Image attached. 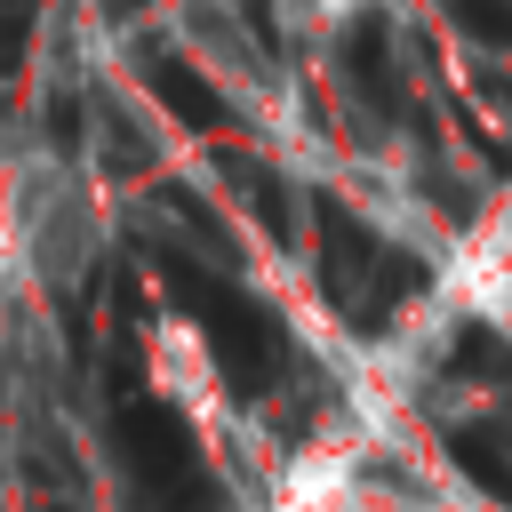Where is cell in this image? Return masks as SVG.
Returning a JSON list of instances; mask_svg holds the SVG:
<instances>
[{
  "label": "cell",
  "mask_w": 512,
  "mask_h": 512,
  "mask_svg": "<svg viewBox=\"0 0 512 512\" xmlns=\"http://www.w3.org/2000/svg\"><path fill=\"white\" fill-rule=\"evenodd\" d=\"M448 16H456L480 48H512V0H448Z\"/></svg>",
  "instance_id": "obj_5"
},
{
  "label": "cell",
  "mask_w": 512,
  "mask_h": 512,
  "mask_svg": "<svg viewBox=\"0 0 512 512\" xmlns=\"http://www.w3.org/2000/svg\"><path fill=\"white\" fill-rule=\"evenodd\" d=\"M480 96H488V104L512 120V72H480Z\"/></svg>",
  "instance_id": "obj_6"
},
{
  "label": "cell",
  "mask_w": 512,
  "mask_h": 512,
  "mask_svg": "<svg viewBox=\"0 0 512 512\" xmlns=\"http://www.w3.org/2000/svg\"><path fill=\"white\" fill-rule=\"evenodd\" d=\"M0 232L40 288H72L96 256V208H88V184L72 176V160H24L0 192Z\"/></svg>",
  "instance_id": "obj_1"
},
{
  "label": "cell",
  "mask_w": 512,
  "mask_h": 512,
  "mask_svg": "<svg viewBox=\"0 0 512 512\" xmlns=\"http://www.w3.org/2000/svg\"><path fill=\"white\" fill-rule=\"evenodd\" d=\"M320 240H328V296H344L352 304V280L368 272V264H384V248L336 208V200H320Z\"/></svg>",
  "instance_id": "obj_2"
},
{
  "label": "cell",
  "mask_w": 512,
  "mask_h": 512,
  "mask_svg": "<svg viewBox=\"0 0 512 512\" xmlns=\"http://www.w3.org/2000/svg\"><path fill=\"white\" fill-rule=\"evenodd\" d=\"M448 456H456V472H464V480H480V488L512 512V440H496V432L464 424V432H448Z\"/></svg>",
  "instance_id": "obj_4"
},
{
  "label": "cell",
  "mask_w": 512,
  "mask_h": 512,
  "mask_svg": "<svg viewBox=\"0 0 512 512\" xmlns=\"http://www.w3.org/2000/svg\"><path fill=\"white\" fill-rule=\"evenodd\" d=\"M344 72L368 104H392V40H384V16H352L344 32Z\"/></svg>",
  "instance_id": "obj_3"
}]
</instances>
